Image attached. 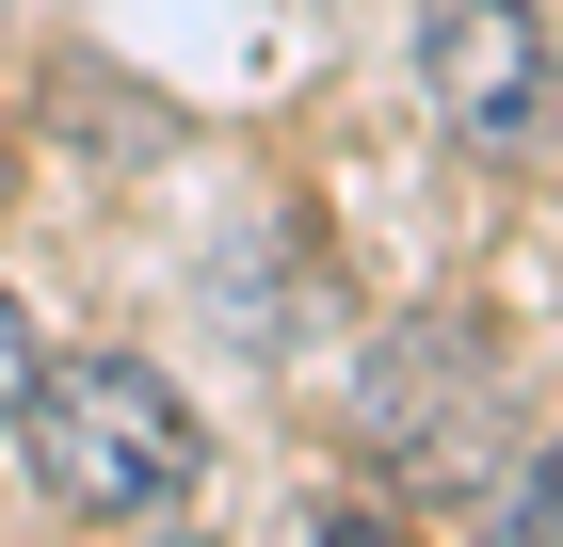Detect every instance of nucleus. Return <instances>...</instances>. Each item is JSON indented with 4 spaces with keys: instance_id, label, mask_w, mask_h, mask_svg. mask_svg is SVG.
Masks as SVG:
<instances>
[{
    "instance_id": "6",
    "label": "nucleus",
    "mask_w": 563,
    "mask_h": 547,
    "mask_svg": "<svg viewBox=\"0 0 563 547\" xmlns=\"http://www.w3.org/2000/svg\"><path fill=\"white\" fill-rule=\"evenodd\" d=\"M322 547H402V515H371V500H339V515H322Z\"/></svg>"
},
{
    "instance_id": "4",
    "label": "nucleus",
    "mask_w": 563,
    "mask_h": 547,
    "mask_svg": "<svg viewBox=\"0 0 563 547\" xmlns=\"http://www.w3.org/2000/svg\"><path fill=\"white\" fill-rule=\"evenodd\" d=\"M483 547H563V435L499 467V500H483Z\"/></svg>"
},
{
    "instance_id": "3",
    "label": "nucleus",
    "mask_w": 563,
    "mask_h": 547,
    "mask_svg": "<svg viewBox=\"0 0 563 547\" xmlns=\"http://www.w3.org/2000/svg\"><path fill=\"white\" fill-rule=\"evenodd\" d=\"M419 81L451 129H531V81H548L531 0H419Z\"/></svg>"
},
{
    "instance_id": "1",
    "label": "nucleus",
    "mask_w": 563,
    "mask_h": 547,
    "mask_svg": "<svg viewBox=\"0 0 563 547\" xmlns=\"http://www.w3.org/2000/svg\"><path fill=\"white\" fill-rule=\"evenodd\" d=\"M16 435H33V483L65 515H113V532H145V515L194 500V403H177L145 354H65L48 371L33 354V403H16Z\"/></svg>"
},
{
    "instance_id": "7",
    "label": "nucleus",
    "mask_w": 563,
    "mask_h": 547,
    "mask_svg": "<svg viewBox=\"0 0 563 547\" xmlns=\"http://www.w3.org/2000/svg\"><path fill=\"white\" fill-rule=\"evenodd\" d=\"M145 547H194V532H145Z\"/></svg>"
},
{
    "instance_id": "2",
    "label": "nucleus",
    "mask_w": 563,
    "mask_h": 547,
    "mask_svg": "<svg viewBox=\"0 0 563 547\" xmlns=\"http://www.w3.org/2000/svg\"><path fill=\"white\" fill-rule=\"evenodd\" d=\"M371 435H387L402 483H483V467L516 451V435H499V371H483L467 338H434V322H402L387 354H371Z\"/></svg>"
},
{
    "instance_id": "5",
    "label": "nucleus",
    "mask_w": 563,
    "mask_h": 547,
    "mask_svg": "<svg viewBox=\"0 0 563 547\" xmlns=\"http://www.w3.org/2000/svg\"><path fill=\"white\" fill-rule=\"evenodd\" d=\"M16 403H33V322H16V291H0V435H16Z\"/></svg>"
}]
</instances>
